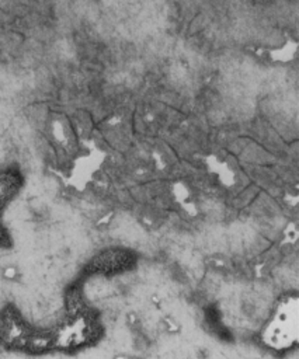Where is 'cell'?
<instances>
[{"label": "cell", "mask_w": 299, "mask_h": 359, "mask_svg": "<svg viewBox=\"0 0 299 359\" xmlns=\"http://www.w3.org/2000/svg\"><path fill=\"white\" fill-rule=\"evenodd\" d=\"M21 187V177L11 170H0V216Z\"/></svg>", "instance_id": "cell-1"}]
</instances>
